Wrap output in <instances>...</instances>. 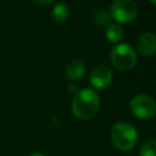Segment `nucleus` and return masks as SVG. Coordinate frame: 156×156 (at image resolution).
Wrapping results in <instances>:
<instances>
[{"mask_svg": "<svg viewBox=\"0 0 156 156\" xmlns=\"http://www.w3.org/2000/svg\"><path fill=\"white\" fill-rule=\"evenodd\" d=\"M136 49L144 56H152L156 51V37L150 33H143L136 40Z\"/></svg>", "mask_w": 156, "mask_h": 156, "instance_id": "obj_7", "label": "nucleus"}, {"mask_svg": "<svg viewBox=\"0 0 156 156\" xmlns=\"http://www.w3.org/2000/svg\"><path fill=\"white\" fill-rule=\"evenodd\" d=\"M138 15V5L132 0H116L111 5V17L118 23H129Z\"/></svg>", "mask_w": 156, "mask_h": 156, "instance_id": "obj_5", "label": "nucleus"}, {"mask_svg": "<svg viewBox=\"0 0 156 156\" xmlns=\"http://www.w3.org/2000/svg\"><path fill=\"white\" fill-rule=\"evenodd\" d=\"M112 65L119 71H129L136 65V52L128 44H117L111 50Z\"/></svg>", "mask_w": 156, "mask_h": 156, "instance_id": "obj_3", "label": "nucleus"}, {"mask_svg": "<svg viewBox=\"0 0 156 156\" xmlns=\"http://www.w3.org/2000/svg\"><path fill=\"white\" fill-rule=\"evenodd\" d=\"M111 141L121 151L132 150L138 143V132L128 122H118L111 129Z\"/></svg>", "mask_w": 156, "mask_h": 156, "instance_id": "obj_2", "label": "nucleus"}, {"mask_svg": "<svg viewBox=\"0 0 156 156\" xmlns=\"http://www.w3.org/2000/svg\"><path fill=\"white\" fill-rule=\"evenodd\" d=\"M29 156H44V155L40 154V152H33V154H30Z\"/></svg>", "mask_w": 156, "mask_h": 156, "instance_id": "obj_14", "label": "nucleus"}, {"mask_svg": "<svg viewBox=\"0 0 156 156\" xmlns=\"http://www.w3.org/2000/svg\"><path fill=\"white\" fill-rule=\"evenodd\" d=\"M100 108V96L93 89H82L74 94L72 101L73 115L80 119L93 118Z\"/></svg>", "mask_w": 156, "mask_h": 156, "instance_id": "obj_1", "label": "nucleus"}, {"mask_svg": "<svg viewBox=\"0 0 156 156\" xmlns=\"http://www.w3.org/2000/svg\"><path fill=\"white\" fill-rule=\"evenodd\" d=\"M105 35L111 43H116L117 44L123 39L124 32L118 24H110V26H107V28L105 30Z\"/></svg>", "mask_w": 156, "mask_h": 156, "instance_id": "obj_10", "label": "nucleus"}, {"mask_svg": "<svg viewBox=\"0 0 156 156\" xmlns=\"http://www.w3.org/2000/svg\"><path fill=\"white\" fill-rule=\"evenodd\" d=\"M89 78H90V83L94 88L105 89L112 83L113 73L110 67H107L105 65H100L91 69Z\"/></svg>", "mask_w": 156, "mask_h": 156, "instance_id": "obj_6", "label": "nucleus"}, {"mask_svg": "<svg viewBox=\"0 0 156 156\" xmlns=\"http://www.w3.org/2000/svg\"><path fill=\"white\" fill-rule=\"evenodd\" d=\"M34 2H37V4H43V5H45V4H51L52 1H51V0H48V1H34Z\"/></svg>", "mask_w": 156, "mask_h": 156, "instance_id": "obj_13", "label": "nucleus"}, {"mask_svg": "<svg viewBox=\"0 0 156 156\" xmlns=\"http://www.w3.org/2000/svg\"><path fill=\"white\" fill-rule=\"evenodd\" d=\"M85 73V67L80 60H72L66 66V76L71 80H77L83 78Z\"/></svg>", "mask_w": 156, "mask_h": 156, "instance_id": "obj_8", "label": "nucleus"}, {"mask_svg": "<svg viewBox=\"0 0 156 156\" xmlns=\"http://www.w3.org/2000/svg\"><path fill=\"white\" fill-rule=\"evenodd\" d=\"M68 15H69L68 6L65 2L55 4V6L51 11V17L55 22H65L68 18Z\"/></svg>", "mask_w": 156, "mask_h": 156, "instance_id": "obj_9", "label": "nucleus"}, {"mask_svg": "<svg viewBox=\"0 0 156 156\" xmlns=\"http://www.w3.org/2000/svg\"><path fill=\"white\" fill-rule=\"evenodd\" d=\"M95 22H96L99 26H105L106 23L110 22V16H108L106 12L100 11V12H98L96 16H95Z\"/></svg>", "mask_w": 156, "mask_h": 156, "instance_id": "obj_12", "label": "nucleus"}, {"mask_svg": "<svg viewBox=\"0 0 156 156\" xmlns=\"http://www.w3.org/2000/svg\"><path fill=\"white\" fill-rule=\"evenodd\" d=\"M68 88H69V91H76V89H74V88H76V87H74V85H73V84H71V85H69V87H68ZM76 93H77V91H76Z\"/></svg>", "mask_w": 156, "mask_h": 156, "instance_id": "obj_15", "label": "nucleus"}, {"mask_svg": "<svg viewBox=\"0 0 156 156\" xmlns=\"http://www.w3.org/2000/svg\"><path fill=\"white\" fill-rule=\"evenodd\" d=\"M139 156H156V141L154 139L144 143L140 147Z\"/></svg>", "mask_w": 156, "mask_h": 156, "instance_id": "obj_11", "label": "nucleus"}, {"mask_svg": "<svg viewBox=\"0 0 156 156\" xmlns=\"http://www.w3.org/2000/svg\"><path fill=\"white\" fill-rule=\"evenodd\" d=\"M130 111L139 119H150L155 116L156 102L152 96L146 94H140L132 99Z\"/></svg>", "mask_w": 156, "mask_h": 156, "instance_id": "obj_4", "label": "nucleus"}]
</instances>
